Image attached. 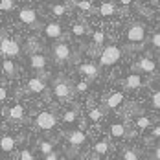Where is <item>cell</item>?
Wrapping results in <instances>:
<instances>
[{
  "instance_id": "cell-1",
  "label": "cell",
  "mask_w": 160,
  "mask_h": 160,
  "mask_svg": "<svg viewBox=\"0 0 160 160\" xmlns=\"http://www.w3.org/2000/svg\"><path fill=\"white\" fill-rule=\"evenodd\" d=\"M120 57H122V50L111 44V46L103 48L101 55H99V64L101 66H112V64H116L120 61Z\"/></svg>"
},
{
  "instance_id": "cell-2",
  "label": "cell",
  "mask_w": 160,
  "mask_h": 160,
  "mask_svg": "<svg viewBox=\"0 0 160 160\" xmlns=\"http://www.w3.org/2000/svg\"><path fill=\"white\" fill-rule=\"evenodd\" d=\"M35 123H37V127L42 129V131H50V129H53L57 125V118H55V114H52V112L42 111V112L37 114Z\"/></svg>"
},
{
  "instance_id": "cell-3",
  "label": "cell",
  "mask_w": 160,
  "mask_h": 160,
  "mask_svg": "<svg viewBox=\"0 0 160 160\" xmlns=\"http://www.w3.org/2000/svg\"><path fill=\"white\" fill-rule=\"evenodd\" d=\"M52 53H53V59H55L57 63H66V61L70 59V48H68V44H64V42H57V44L52 48Z\"/></svg>"
},
{
  "instance_id": "cell-4",
  "label": "cell",
  "mask_w": 160,
  "mask_h": 160,
  "mask_svg": "<svg viewBox=\"0 0 160 160\" xmlns=\"http://www.w3.org/2000/svg\"><path fill=\"white\" fill-rule=\"evenodd\" d=\"M18 20L30 26H39V18H37V11L32 8H22L18 11Z\"/></svg>"
},
{
  "instance_id": "cell-5",
  "label": "cell",
  "mask_w": 160,
  "mask_h": 160,
  "mask_svg": "<svg viewBox=\"0 0 160 160\" xmlns=\"http://www.w3.org/2000/svg\"><path fill=\"white\" fill-rule=\"evenodd\" d=\"M145 39V28L142 24H132L127 30V41L129 42H142Z\"/></svg>"
},
{
  "instance_id": "cell-6",
  "label": "cell",
  "mask_w": 160,
  "mask_h": 160,
  "mask_svg": "<svg viewBox=\"0 0 160 160\" xmlns=\"http://www.w3.org/2000/svg\"><path fill=\"white\" fill-rule=\"evenodd\" d=\"M0 52H2V55H9V57L18 55V44H17L15 41H9L8 37H2V42H0Z\"/></svg>"
},
{
  "instance_id": "cell-7",
  "label": "cell",
  "mask_w": 160,
  "mask_h": 160,
  "mask_svg": "<svg viewBox=\"0 0 160 160\" xmlns=\"http://www.w3.org/2000/svg\"><path fill=\"white\" fill-rule=\"evenodd\" d=\"M44 35H46L48 39H59V37L63 35L61 24H59V22H48V24L44 26Z\"/></svg>"
},
{
  "instance_id": "cell-8",
  "label": "cell",
  "mask_w": 160,
  "mask_h": 160,
  "mask_svg": "<svg viewBox=\"0 0 160 160\" xmlns=\"http://www.w3.org/2000/svg\"><path fill=\"white\" fill-rule=\"evenodd\" d=\"M79 72L83 76H87L88 79H96L98 74H99V68L94 63H81L79 64Z\"/></svg>"
},
{
  "instance_id": "cell-9",
  "label": "cell",
  "mask_w": 160,
  "mask_h": 160,
  "mask_svg": "<svg viewBox=\"0 0 160 160\" xmlns=\"http://www.w3.org/2000/svg\"><path fill=\"white\" fill-rule=\"evenodd\" d=\"M66 140H68V144L72 145V147H78V145L85 144L87 136H85V132H83V131H70V132H68V136H66Z\"/></svg>"
},
{
  "instance_id": "cell-10",
  "label": "cell",
  "mask_w": 160,
  "mask_h": 160,
  "mask_svg": "<svg viewBox=\"0 0 160 160\" xmlns=\"http://www.w3.org/2000/svg\"><path fill=\"white\" fill-rule=\"evenodd\" d=\"M155 68H157V63H155L153 59H140L138 63L134 64V70H140V72H147V74L155 72Z\"/></svg>"
},
{
  "instance_id": "cell-11",
  "label": "cell",
  "mask_w": 160,
  "mask_h": 160,
  "mask_svg": "<svg viewBox=\"0 0 160 160\" xmlns=\"http://www.w3.org/2000/svg\"><path fill=\"white\" fill-rule=\"evenodd\" d=\"M53 94H55L57 98H68L70 96V87H68V83L57 81L55 87H53Z\"/></svg>"
},
{
  "instance_id": "cell-12",
  "label": "cell",
  "mask_w": 160,
  "mask_h": 160,
  "mask_svg": "<svg viewBox=\"0 0 160 160\" xmlns=\"http://www.w3.org/2000/svg\"><path fill=\"white\" fill-rule=\"evenodd\" d=\"M30 64H32L33 70H42L46 66V57L42 53H33L30 57Z\"/></svg>"
},
{
  "instance_id": "cell-13",
  "label": "cell",
  "mask_w": 160,
  "mask_h": 160,
  "mask_svg": "<svg viewBox=\"0 0 160 160\" xmlns=\"http://www.w3.org/2000/svg\"><path fill=\"white\" fill-rule=\"evenodd\" d=\"M8 118L13 120V122H20L24 118V107L22 105H13L9 109V112H8Z\"/></svg>"
},
{
  "instance_id": "cell-14",
  "label": "cell",
  "mask_w": 160,
  "mask_h": 160,
  "mask_svg": "<svg viewBox=\"0 0 160 160\" xmlns=\"http://www.w3.org/2000/svg\"><path fill=\"white\" fill-rule=\"evenodd\" d=\"M28 87H30L32 92H44L46 83H44V79H41V78H32L30 83H28Z\"/></svg>"
},
{
  "instance_id": "cell-15",
  "label": "cell",
  "mask_w": 160,
  "mask_h": 160,
  "mask_svg": "<svg viewBox=\"0 0 160 160\" xmlns=\"http://www.w3.org/2000/svg\"><path fill=\"white\" fill-rule=\"evenodd\" d=\"M15 144H17V140L13 136H9V134H4L2 136V151L4 153H11L15 149Z\"/></svg>"
},
{
  "instance_id": "cell-16",
  "label": "cell",
  "mask_w": 160,
  "mask_h": 160,
  "mask_svg": "<svg viewBox=\"0 0 160 160\" xmlns=\"http://www.w3.org/2000/svg\"><path fill=\"white\" fill-rule=\"evenodd\" d=\"M122 101H123V92H112L111 96L107 98V107L109 109H116Z\"/></svg>"
},
{
  "instance_id": "cell-17",
  "label": "cell",
  "mask_w": 160,
  "mask_h": 160,
  "mask_svg": "<svg viewBox=\"0 0 160 160\" xmlns=\"http://www.w3.org/2000/svg\"><path fill=\"white\" fill-rule=\"evenodd\" d=\"M2 72L8 76V78H15L17 76V66L13 61H9V59H4V63H2Z\"/></svg>"
},
{
  "instance_id": "cell-18",
  "label": "cell",
  "mask_w": 160,
  "mask_h": 160,
  "mask_svg": "<svg viewBox=\"0 0 160 160\" xmlns=\"http://www.w3.org/2000/svg\"><path fill=\"white\" fill-rule=\"evenodd\" d=\"M125 85H127L129 88H138V87L144 85V79H142L138 74H131V76L125 78Z\"/></svg>"
},
{
  "instance_id": "cell-19",
  "label": "cell",
  "mask_w": 160,
  "mask_h": 160,
  "mask_svg": "<svg viewBox=\"0 0 160 160\" xmlns=\"http://www.w3.org/2000/svg\"><path fill=\"white\" fill-rule=\"evenodd\" d=\"M99 13L103 17H111L116 13V6H114V2H103L101 6H99Z\"/></svg>"
},
{
  "instance_id": "cell-20",
  "label": "cell",
  "mask_w": 160,
  "mask_h": 160,
  "mask_svg": "<svg viewBox=\"0 0 160 160\" xmlns=\"http://www.w3.org/2000/svg\"><path fill=\"white\" fill-rule=\"evenodd\" d=\"M111 136H114V138L125 136V125H123V123H112L111 125Z\"/></svg>"
},
{
  "instance_id": "cell-21",
  "label": "cell",
  "mask_w": 160,
  "mask_h": 160,
  "mask_svg": "<svg viewBox=\"0 0 160 160\" xmlns=\"http://www.w3.org/2000/svg\"><path fill=\"white\" fill-rule=\"evenodd\" d=\"M92 151H94V155H98V157H103V155L109 153V144H107V142H98V144L92 147Z\"/></svg>"
},
{
  "instance_id": "cell-22",
  "label": "cell",
  "mask_w": 160,
  "mask_h": 160,
  "mask_svg": "<svg viewBox=\"0 0 160 160\" xmlns=\"http://www.w3.org/2000/svg\"><path fill=\"white\" fill-rule=\"evenodd\" d=\"M50 11L55 17H63L64 13H66V6H64V4H52V6H50Z\"/></svg>"
},
{
  "instance_id": "cell-23",
  "label": "cell",
  "mask_w": 160,
  "mask_h": 160,
  "mask_svg": "<svg viewBox=\"0 0 160 160\" xmlns=\"http://www.w3.org/2000/svg\"><path fill=\"white\" fill-rule=\"evenodd\" d=\"M39 151H41L44 157H48V155H52V153H55V151H53V145L50 144V142H41V144H39Z\"/></svg>"
},
{
  "instance_id": "cell-24",
  "label": "cell",
  "mask_w": 160,
  "mask_h": 160,
  "mask_svg": "<svg viewBox=\"0 0 160 160\" xmlns=\"http://www.w3.org/2000/svg\"><path fill=\"white\" fill-rule=\"evenodd\" d=\"M134 123H136V127L138 129H147L149 125H151V120L145 118V116H138V118L134 120Z\"/></svg>"
},
{
  "instance_id": "cell-25",
  "label": "cell",
  "mask_w": 160,
  "mask_h": 160,
  "mask_svg": "<svg viewBox=\"0 0 160 160\" xmlns=\"http://www.w3.org/2000/svg\"><path fill=\"white\" fill-rule=\"evenodd\" d=\"M76 118H78V111H66L63 114L64 123H72V122H76Z\"/></svg>"
},
{
  "instance_id": "cell-26",
  "label": "cell",
  "mask_w": 160,
  "mask_h": 160,
  "mask_svg": "<svg viewBox=\"0 0 160 160\" xmlns=\"http://www.w3.org/2000/svg\"><path fill=\"white\" fill-rule=\"evenodd\" d=\"M15 8V2L13 0H2L0 2V9L2 11H9V9H13Z\"/></svg>"
},
{
  "instance_id": "cell-27",
  "label": "cell",
  "mask_w": 160,
  "mask_h": 160,
  "mask_svg": "<svg viewBox=\"0 0 160 160\" xmlns=\"http://www.w3.org/2000/svg\"><path fill=\"white\" fill-rule=\"evenodd\" d=\"M72 33H74V35H85V33H87V28H85V26H83V24H79V22H78V24H74V28H72Z\"/></svg>"
},
{
  "instance_id": "cell-28",
  "label": "cell",
  "mask_w": 160,
  "mask_h": 160,
  "mask_svg": "<svg viewBox=\"0 0 160 160\" xmlns=\"http://www.w3.org/2000/svg\"><path fill=\"white\" fill-rule=\"evenodd\" d=\"M151 105H153L155 109H158V111H160V90H157V92L151 96Z\"/></svg>"
},
{
  "instance_id": "cell-29",
  "label": "cell",
  "mask_w": 160,
  "mask_h": 160,
  "mask_svg": "<svg viewBox=\"0 0 160 160\" xmlns=\"http://www.w3.org/2000/svg\"><path fill=\"white\" fill-rule=\"evenodd\" d=\"M88 116H90L92 122H99V120H101V111H99V109H90Z\"/></svg>"
},
{
  "instance_id": "cell-30",
  "label": "cell",
  "mask_w": 160,
  "mask_h": 160,
  "mask_svg": "<svg viewBox=\"0 0 160 160\" xmlns=\"http://www.w3.org/2000/svg\"><path fill=\"white\" fill-rule=\"evenodd\" d=\"M151 46L157 48V50H160V32L153 33V37H151Z\"/></svg>"
},
{
  "instance_id": "cell-31",
  "label": "cell",
  "mask_w": 160,
  "mask_h": 160,
  "mask_svg": "<svg viewBox=\"0 0 160 160\" xmlns=\"http://www.w3.org/2000/svg\"><path fill=\"white\" fill-rule=\"evenodd\" d=\"M79 9H83V11H88V9H92V4L90 2H87V0H81V2H74Z\"/></svg>"
},
{
  "instance_id": "cell-32",
  "label": "cell",
  "mask_w": 160,
  "mask_h": 160,
  "mask_svg": "<svg viewBox=\"0 0 160 160\" xmlns=\"http://www.w3.org/2000/svg\"><path fill=\"white\" fill-rule=\"evenodd\" d=\"M103 41H105V33L103 32H94V44H103Z\"/></svg>"
},
{
  "instance_id": "cell-33",
  "label": "cell",
  "mask_w": 160,
  "mask_h": 160,
  "mask_svg": "<svg viewBox=\"0 0 160 160\" xmlns=\"http://www.w3.org/2000/svg\"><path fill=\"white\" fill-rule=\"evenodd\" d=\"M123 160H138V157L132 149H125L123 151Z\"/></svg>"
},
{
  "instance_id": "cell-34",
  "label": "cell",
  "mask_w": 160,
  "mask_h": 160,
  "mask_svg": "<svg viewBox=\"0 0 160 160\" xmlns=\"http://www.w3.org/2000/svg\"><path fill=\"white\" fill-rule=\"evenodd\" d=\"M20 160H35V158H33V155L30 153V149H22L20 151Z\"/></svg>"
},
{
  "instance_id": "cell-35",
  "label": "cell",
  "mask_w": 160,
  "mask_h": 160,
  "mask_svg": "<svg viewBox=\"0 0 160 160\" xmlns=\"http://www.w3.org/2000/svg\"><path fill=\"white\" fill-rule=\"evenodd\" d=\"M76 88H78V92H85V90L88 88V83H87V81H79V83L76 85Z\"/></svg>"
},
{
  "instance_id": "cell-36",
  "label": "cell",
  "mask_w": 160,
  "mask_h": 160,
  "mask_svg": "<svg viewBox=\"0 0 160 160\" xmlns=\"http://www.w3.org/2000/svg\"><path fill=\"white\" fill-rule=\"evenodd\" d=\"M6 96H8V90H6V88L2 87V88H0V99L4 101V99H6Z\"/></svg>"
},
{
  "instance_id": "cell-37",
  "label": "cell",
  "mask_w": 160,
  "mask_h": 160,
  "mask_svg": "<svg viewBox=\"0 0 160 160\" xmlns=\"http://www.w3.org/2000/svg\"><path fill=\"white\" fill-rule=\"evenodd\" d=\"M44 160H59V157H57V153H52V155H48Z\"/></svg>"
},
{
  "instance_id": "cell-38",
  "label": "cell",
  "mask_w": 160,
  "mask_h": 160,
  "mask_svg": "<svg viewBox=\"0 0 160 160\" xmlns=\"http://www.w3.org/2000/svg\"><path fill=\"white\" fill-rule=\"evenodd\" d=\"M151 136H160V127H155V129H153Z\"/></svg>"
},
{
  "instance_id": "cell-39",
  "label": "cell",
  "mask_w": 160,
  "mask_h": 160,
  "mask_svg": "<svg viewBox=\"0 0 160 160\" xmlns=\"http://www.w3.org/2000/svg\"><path fill=\"white\" fill-rule=\"evenodd\" d=\"M155 160H160V145L155 149Z\"/></svg>"
},
{
  "instance_id": "cell-40",
  "label": "cell",
  "mask_w": 160,
  "mask_h": 160,
  "mask_svg": "<svg viewBox=\"0 0 160 160\" xmlns=\"http://www.w3.org/2000/svg\"><path fill=\"white\" fill-rule=\"evenodd\" d=\"M90 160H101V157H98V155H92V157H90Z\"/></svg>"
},
{
  "instance_id": "cell-41",
  "label": "cell",
  "mask_w": 160,
  "mask_h": 160,
  "mask_svg": "<svg viewBox=\"0 0 160 160\" xmlns=\"http://www.w3.org/2000/svg\"><path fill=\"white\" fill-rule=\"evenodd\" d=\"M158 9H160V4H158Z\"/></svg>"
}]
</instances>
